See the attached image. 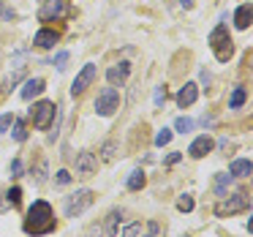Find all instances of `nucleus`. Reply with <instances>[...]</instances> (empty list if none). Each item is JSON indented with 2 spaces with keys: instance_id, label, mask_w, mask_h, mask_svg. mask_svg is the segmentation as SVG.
Here are the masks:
<instances>
[{
  "instance_id": "f257e3e1",
  "label": "nucleus",
  "mask_w": 253,
  "mask_h": 237,
  "mask_svg": "<svg viewBox=\"0 0 253 237\" xmlns=\"http://www.w3.org/2000/svg\"><path fill=\"white\" fill-rule=\"evenodd\" d=\"M52 229H55V213H52L49 202H44V199L33 202L28 210V218H25V232L33 237H41L49 235Z\"/></svg>"
},
{
  "instance_id": "f03ea898",
  "label": "nucleus",
  "mask_w": 253,
  "mask_h": 237,
  "mask_svg": "<svg viewBox=\"0 0 253 237\" xmlns=\"http://www.w3.org/2000/svg\"><path fill=\"white\" fill-rule=\"evenodd\" d=\"M207 41H210V47H212V52H215V60L226 63L231 55H234V41H231L226 25H215V30L210 33Z\"/></svg>"
},
{
  "instance_id": "7ed1b4c3",
  "label": "nucleus",
  "mask_w": 253,
  "mask_h": 237,
  "mask_svg": "<svg viewBox=\"0 0 253 237\" xmlns=\"http://www.w3.org/2000/svg\"><path fill=\"white\" fill-rule=\"evenodd\" d=\"M251 207V196L245 191H237L234 196H220V202L215 204V215L218 218H226V215H234V213H242V210Z\"/></svg>"
},
{
  "instance_id": "20e7f679",
  "label": "nucleus",
  "mask_w": 253,
  "mask_h": 237,
  "mask_svg": "<svg viewBox=\"0 0 253 237\" xmlns=\"http://www.w3.org/2000/svg\"><path fill=\"white\" fill-rule=\"evenodd\" d=\"M93 191L90 188H79L77 193H71V196L66 199V218H77V215H82L84 210L93 204Z\"/></svg>"
},
{
  "instance_id": "39448f33",
  "label": "nucleus",
  "mask_w": 253,
  "mask_h": 237,
  "mask_svg": "<svg viewBox=\"0 0 253 237\" xmlns=\"http://www.w3.org/2000/svg\"><path fill=\"white\" fill-rule=\"evenodd\" d=\"M117 109H120V93L109 85V88H104L98 93V98H95V112H98L101 117H112Z\"/></svg>"
},
{
  "instance_id": "423d86ee",
  "label": "nucleus",
  "mask_w": 253,
  "mask_h": 237,
  "mask_svg": "<svg viewBox=\"0 0 253 237\" xmlns=\"http://www.w3.org/2000/svg\"><path fill=\"white\" fill-rule=\"evenodd\" d=\"M30 117H33V126L39 128V131H46V128L52 126V120H55V104H52V101H39V104L30 109Z\"/></svg>"
},
{
  "instance_id": "0eeeda50",
  "label": "nucleus",
  "mask_w": 253,
  "mask_h": 237,
  "mask_svg": "<svg viewBox=\"0 0 253 237\" xmlns=\"http://www.w3.org/2000/svg\"><path fill=\"white\" fill-rule=\"evenodd\" d=\"M66 3L63 0H44L41 3V8H39V19L41 22H52V19H60V17H66Z\"/></svg>"
},
{
  "instance_id": "6e6552de",
  "label": "nucleus",
  "mask_w": 253,
  "mask_h": 237,
  "mask_svg": "<svg viewBox=\"0 0 253 237\" xmlns=\"http://www.w3.org/2000/svg\"><path fill=\"white\" fill-rule=\"evenodd\" d=\"M93 79H95V66H93V63L82 66V71L77 74V79H74V85H71V95H74V98H77V95H82L84 90L93 85Z\"/></svg>"
},
{
  "instance_id": "1a4fd4ad",
  "label": "nucleus",
  "mask_w": 253,
  "mask_h": 237,
  "mask_svg": "<svg viewBox=\"0 0 253 237\" xmlns=\"http://www.w3.org/2000/svg\"><path fill=\"white\" fill-rule=\"evenodd\" d=\"M95 169H98V158L90 150H82L77 155V177H93Z\"/></svg>"
},
{
  "instance_id": "9d476101",
  "label": "nucleus",
  "mask_w": 253,
  "mask_h": 237,
  "mask_svg": "<svg viewBox=\"0 0 253 237\" xmlns=\"http://www.w3.org/2000/svg\"><path fill=\"white\" fill-rule=\"evenodd\" d=\"M128 77H131V63L128 60L117 63V66H112L109 71H106V82H109L112 88H123V85L128 82Z\"/></svg>"
},
{
  "instance_id": "9b49d317",
  "label": "nucleus",
  "mask_w": 253,
  "mask_h": 237,
  "mask_svg": "<svg viewBox=\"0 0 253 237\" xmlns=\"http://www.w3.org/2000/svg\"><path fill=\"white\" fill-rule=\"evenodd\" d=\"M207 153H212V139H210L207 134H202V137H196V139L191 142L188 155H191V158H204Z\"/></svg>"
},
{
  "instance_id": "f8f14e48",
  "label": "nucleus",
  "mask_w": 253,
  "mask_h": 237,
  "mask_svg": "<svg viewBox=\"0 0 253 237\" xmlns=\"http://www.w3.org/2000/svg\"><path fill=\"white\" fill-rule=\"evenodd\" d=\"M196 98H199V85L196 82H185V88H180V93H177V106L185 109V106L196 104Z\"/></svg>"
},
{
  "instance_id": "ddd939ff",
  "label": "nucleus",
  "mask_w": 253,
  "mask_h": 237,
  "mask_svg": "<svg viewBox=\"0 0 253 237\" xmlns=\"http://www.w3.org/2000/svg\"><path fill=\"white\" fill-rule=\"evenodd\" d=\"M44 88H46L44 79H41V77H33V79H28V82H25V88L19 90V95H22L25 101H30V98H36V95L44 93Z\"/></svg>"
},
{
  "instance_id": "4468645a",
  "label": "nucleus",
  "mask_w": 253,
  "mask_h": 237,
  "mask_svg": "<svg viewBox=\"0 0 253 237\" xmlns=\"http://www.w3.org/2000/svg\"><path fill=\"white\" fill-rule=\"evenodd\" d=\"M33 44L36 47H41V49H52V47H55L57 44V33H55V30H39V33H36L33 36Z\"/></svg>"
},
{
  "instance_id": "2eb2a0df",
  "label": "nucleus",
  "mask_w": 253,
  "mask_h": 237,
  "mask_svg": "<svg viewBox=\"0 0 253 237\" xmlns=\"http://www.w3.org/2000/svg\"><path fill=\"white\" fill-rule=\"evenodd\" d=\"M251 172H253V166L248 158H237V161H231V166H229L231 177H251Z\"/></svg>"
},
{
  "instance_id": "dca6fc26",
  "label": "nucleus",
  "mask_w": 253,
  "mask_h": 237,
  "mask_svg": "<svg viewBox=\"0 0 253 237\" xmlns=\"http://www.w3.org/2000/svg\"><path fill=\"white\" fill-rule=\"evenodd\" d=\"M234 25H237L240 30H248V28H251V3H242V6L234 11Z\"/></svg>"
},
{
  "instance_id": "f3484780",
  "label": "nucleus",
  "mask_w": 253,
  "mask_h": 237,
  "mask_svg": "<svg viewBox=\"0 0 253 237\" xmlns=\"http://www.w3.org/2000/svg\"><path fill=\"white\" fill-rule=\"evenodd\" d=\"M120 218H123L120 210H112V213L106 215V221H104V235L106 237H115L117 235V224H120Z\"/></svg>"
},
{
  "instance_id": "a211bd4d",
  "label": "nucleus",
  "mask_w": 253,
  "mask_h": 237,
  "mask_svg": "<svg viewBox=\"0 0 253 237\" xmlns=\"http://www.w3.org/2000/svg\"><path fill=\"white\" fill-rule=\"evenodd\" d=\"M144 183H147V177H144V172L142 169H133L131 175H128V191H142L144 188Z\"/></svg>"
},
{
  "instance_id": "6ab92c4d",
  "label": "nucleus",
  "mask_w": 253,
  "mask_h": 237,
  "mask_svg": "<svg viewBox=\"0 0 253 237\" xmlns=\"http://www.w3.org/2000/svg\"><path fill=\"white\" fill-rule=\"evenodd\" d=\"M231 183V175L229 172H220V175H215V196H226V188H229Z\"/></svg>"
},
{
  "instance_id": "aec40b11",
  "label": "nucleus",
  "mask_w": 253,
  "mask_h": 237,
  "mask_svg": "<svg viewBox=\"0 0 253 237\" xmlns=\"http://www.w3.org/2000/svg\"><path fill=\"white\" fill-rule=\"evenodd\" d=\"M245 98H248V90L242 88V85H237L234 93H231V98H229V106L231 109H240V106L245 104Z\"/></svg>"
},
{
  "instance_id": "412c9836",
  "label": "nucleus",
  "mask_w": 253,
  "mask_h": 237,
  "mask_svg": "<svg viewBox=\"0 0 253 237\" xmlns=\"http://www.w3.org/2000/svg\"><path fill=\"white\" fill-rule=\"evenodd\" d=\"M6 202L11 204V207H19V204H22V188H19V186L8 188V193H6Z\"/></svg>"
},
{
  "instance_id": "4be33fe9",
  "label": "nucleus",
  "mask_w": 253,
  "mask_h": 237,
  "mask_svg": "<svg viewBox=\"0 0 253 237\" xmlns=\"http://www.w3.org/2000/svg\"><path fill=\"white\" fill-rule=\"evenodd\" d=\"M11 137L17 139V142H25V139H28V126H25L22 120H14V131H11Z\"/></svg>"
},
{
  "instance_id": "5701e85b",
  "label": "nucleus",
  "mask_w": 253,
  "mask_h": 237,
  "mask_svg": "<svg viewBox=\"0 0 253 237\" xmlns=\"http://www.w3.org/2000/svg\"><path fill=\"white\" fill-rule=\"evenodd\" d=\"M177 210H180V213H191L193 210V196L191 193H182V196L177 199Z\"/></svg>"
},
{
  "instance_id": "b1692460",
  "label": "nucleus",
  "mask_w": 253,
  "mask_h": 237,
  "mask_svg": "<svg viewBox=\"0 0 253 237\" xmlns=\"http://www.w3.org/2000/svg\"><path fill=\"white\" fill-rule=\"evenodd\" d=\"M142 221H133V224H128L126 229H123V237H142Z\"/></svg>"
},
{
  "instance_id": "393cba45",
  "label": "nucleus",
  "mask_w": 253,
  "mask_h": 237,
  "mask_svg": "<svg viewBox=\"0 0 253 237\" xmlns=\"http://www.w3.org/2000/svg\"><path fill=\"white\" fill-rule=\"evenodd\" d=\"M174 131H180V134L193 131V120H191V117H177V120H174Z\"/></svg>"
},
{
  "instance_id": "a878e982",
  "label": "nucleus",
  "mask_w": 253,
  "mask_h": 237,
  "mask_svg": "<svg viewBox=\"0 0 253 237\" xmlns=\"http://www.w3.org/2000/svg\"><path fill=\"white\" fill-rule=\"evenodd\" d=\"M142 237H161V224L158 221H150V224L142 229Z\"/></svg>"
},
{
  "instance_id": "bb28decb",
  "label": "nucleus",
  "mask_w": 253,
  "mask_h": 237,
  "mask_svg": "<svg viewBox=\"0 0 253 237\" xmlns=\"http://www.w3.org/2000/svg\"><path fill=\"white\" fill-rule=\"evenodd\" d=\"M169 142H171V131H169V128H161V131L155 134V144L164 147V144H169Z\"/></svg>"
},
{
  "instance_id": "cd10ccee",
  "label": "nucleus",
  "mask_w": 253,
  "mask_h": 237,
  "mask_svg": "<svg viewBox=\"0 0 253 237\" xmlns=\"http://www.w3.org/2000/svg\"><path fill=\"white\" fill-rule=\"evenodd\" d=\"M14 120H17V117H14V115H11V112H6V115H0V131L6 134V131H8V128H11V126H14Z\"/></svg>"
},
{
  "instance_id": "c85d7f7f",
  "label": "nucleus",
  "mask_w": 253,
  "mask_h": 237,
  "mask_svg": "<svg viewBox=\"0 0 253 237\" xmlns=\"http://www.w3.org/2000/svg\"><path fill=\"white\" fill-rule=\"evenodd\" d=\"M25 77V66H17V71L11 74V77H8V82H6V88H14V85L19 82V79Z\"/></svg>"
},
{
  "instance_id": "c756f323",
  "label": "nucleus",
  "mask_w": 253,
  "mask_h": 237,
  "mask_svg": "<svg viewBox=\"0 0 253 237\" xmlns=\"http://www.w3.org/2000/svg\"><path fill=\"white\" fill-rule=\"evenodd\" d=\"M55 183H57V186H60V188H66L68 183H71V172L60 169V172H57V177H55Z\"/></svg>"
},
{
  "instance_id": "7c9ffc66",
  "label": "nucleus",
  "mask_w": 253,
  "mask_h": 237,
  "mask_svg": "<svg viewBox=\"0 0 253 237\" xmlns=\"http://www.w3.org/2000/svg\"><path fill=\"white\" fill-rule=\"evenodd\" d=\"M153 101H155V106H161L166 101V88L161 85V88H155V95H153Z\"/></svg>"
},
{
  "instance_id": "2f4dec72",
  "label": "nucleus",
  "mask_w": 253,
  "mask_h": 237,
  "mask_svg": "<svg viewBox=\"0 0 253 237\" xmlns=\"http://www.w3.org/2000/svg\"><path fill=\"white\" fill-rule=\"evenodd\" d=\"M66 63H68V52H57V57H55L57 71H63V68H66Z\"/></svg>"
},
{
  "instance_id": "473e14b6",
  "label": "nucleus",
  "mask_w": 253,
  "mask_h": 237,
  "mask_svg": "<svg viewBox=\"0 0 253 237\" xmlns=\"http://www.w3.org/2000/svg\"><path fill=\"white\" fill-rule=\"evenodd\" d=\"M46 180V164L41 161L39 166H36V183H44Z\"/></svg>"
},
{
  "instance_id": "72a5a7b5",
  "label": "nucleus",
  "mask_w": 253,
  "mask_h": 237,
  "mask_svg": "<svg viewBox=\"0 0 253 237\" xmlns=\"http://www.w3.org/2000/svg\"><path fill=\"white\" fill-rule=\"evenodd\" d=\"M104 158H106V161L115 158V142H106V144H104Z\"/></svg>"
},
{
  "instance_id": "f704fd0d",
  "label": "nucleus",
  "mask_w": 253,
  "mask_h": 237,
  "mask_svg": "<svg viewBox=\"0 0 253 237\" xmlns=\"http://www.w3.org/2000/svg\"><path fill=\"white\" fill-rule=\"evenodd\" d=\"M11 175H14V177L22 175V161H19V158H14V161H11Z\"/></svg>"
},
{
  "instance_id": "c9c22d12",
  "label": "nucleus",
  "mask_w": 253,
  "mask_h": 237,
  "mask_svg": "<svg viewBox=\"0 0 253 237\" xmlns=\"http://www.w3.org/2000/svg\"><path fill=\"white\" fill-rule=\"evenodd\" d=\"M17 14L11 11V8H6V6H0V19H14Z\"/></svg>"
},
{
  "instance_id": "e433bc0d",
  "label": "nucleus",
  "mask_w": 253,
  "mask_h": 237,
  "mask_svg": "<svg viewBox=\"0 0 253 237\" xmlns=\"http://www.w3.org/2000/svg\"><path fill=\"white\" fill-rule=\"evenodd\" d=\"M180 158H182V153H171L169 158H166V164L171 166V164H177V161H180Z\"/></svg>"
},
{
  "instance_id": "4c0bfd02",
  "label": "nucleus",
  "mask_w": 253,
  "mask_h": 237,
  "mask_svg": "<svg viewBox=\"0 0 253 237\" xmlns=\"http://www.w3.org/2000/svg\"><path fill=\"white\" fill-rule=\"evenodd\" d=\"M180 6L182 8H193V0H180Z\"/></svg>"
}]
</instances>
